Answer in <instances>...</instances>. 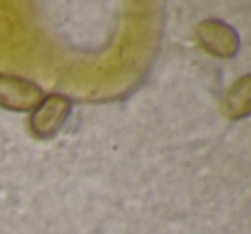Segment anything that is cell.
Masks as SVG:
<instances>
[{
	"mask_svg": "<svg viewBox=\"0 0 251 234\" xmlns=\"http://www.w3.org/2000/svg\"><path fill=\"white\" fill-rule=\"evenodd\" d=\"M73 112V100L67 95L62 93H50L42 98L38 105L33 108L29 117V130L33 136L40 140H50L69 119Z\"/></svg>",
	"mask_w": 251,
	"mask_h": 234,
	"instance_id": "6da1fadb",
	"label": "cell"
},
{
	"mask_svg": "<svg viewBox=\"0 0 251 234\" xmlns=\"http://www.w3.org/2000/svg\"><path fill=\"white\" fill-rule=\"evenodd\" d=\"M195 33L200 45L217 59H234L239 53V33L222 19H203Z\"/></svg>",
	"mask_w": 251,
	"mask_h": 234,
	"instance_id": "7a4b0ae2",
	"label": "cell"
},
{
	"mask_svg": "<svg viewBox=\"0 0 251 234\" xmlns=\"http://www.w3.org/2000/svg\"><path fill=\"white\" fill-rule=\"evenodd\" d=\"M42 86L31 79L0 74V107L11 112H29L42 102Z\"/></svg>",
	"mask_w": 251,
	"mask_h": 234,
	"instance_id": "3957f363",
	"label": "cell"
},
{
	"mask_svg": "<svg viewBox=\"0 0 251 234\" xmlns=\"http://www.w3.org/2000/svg\"><path fill=\"white\" fill-rule=\"evenodd\" d=\"M222 114L230 121L246 119L251 114V76L244 74L227 90L222 100Z\"/></svg>",
	"mask_w": 251,
	"mask_h": 234,
	"instance_id": "277c9868",
	"label": "cell"
}]
</instances>
